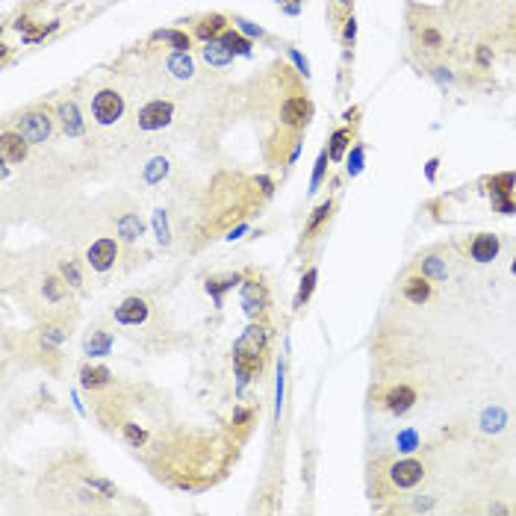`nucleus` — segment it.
<instances>
[{
	"instance_id": "24",
	"label": "nucleus",
	"mask_w": 516,
	"mask_h": 516,
	"mask_svg": "<svg viewBox=\"0 0 516 516\" xmlns=\"http://www.w3.org/2000/svg\"><path fill=\"white\" fill-rule=\"evenodd\" d=\"M153 39H160V41H169L171 48H178V50H189V36H186V32H178V30H160L157 36Z\"/></svg>"
},
{
	"instance_id": "23",
	"label": "nucleus",
	"mask_w": 516,
	"mask_h": 516,
	"mask_svg": "<svg viewBox=\"0 0 516 516\" xmlns=\"http://www.w3.org/2000/svg\"><path fill=\"white\" fill-rule=\"evenodd\" d=\"M118 233H122V239H127V242H136V239L142 236V222L136 216H122L118 218Z\"/></svg>"
},
{
	"instance_id": "21",
	"label": "nucleus",
	"mask_w": 516,
	"mask_h": 516,
	"mask_svg": "<svg viewBox=\"0 0 516 516\" xmlns=\"http://www.w3.org/2000/svg\"><path fill=\"white\" fill-rule=\"evenodd\" d=\"M239 283V274H227V278H213V280H207V292L213 295V301L222 307V295L230 289V287H236Z\"/></svg>"
},
{
	"instance_id": "36",
	"label": "nucleus",
	"mask_w": 516,
	"mask_h": 516,
	"mask_svg": "<svg viewBox=\"0 0 516 516\" xmlns=\"http://www.w3.org/2000/svg\"><path fill=\"white\" fill-rule=\"evenodd\" d=\"M360 169H363V148H354L351 151V157H348V174H357Z\"/></svg>"
},
{
	"instance_id": "29",
	"label": "nucleus",
	"mask_w": 516,
	"mask_h": 516,
	"mask_svg": "<svg viewBox=\"0 0 516 516\" xmlns=\"http://www.w3.org/2000/svg\"><path fill=\"white\" fill-rule=\"evenodd\" d=\"M169 174V162L166 160H151L148 162V169H145V178H148V183H160L162 178Z\"/></svg>"
},
{
	"instance_id": "6",
	"label": "nucleus",
	"mask_w": 516,
	"mask_h": 516,
	"mask_svg": "<svg viewBox=\"0 0 516 516\" xmlns=\"http://www.w3.org/2000/svg\"><path fill=\"white\" fill-rule=\"evenodd\" d=\"M118 260V242L115 239H97V242L89 245L86 251V262L95 269V271H109Z\"/></svg>"
},
{
	"instance_id": "39",
	"label": "nucleus",
	"mask_w": 516,
	"mask_h": 516,
	"mask_svg": "<svg viewBox=\"0 0 516 516\" xmlns=\"http://www.w3.org/2000/svg\"><path fill=\"white\" fill-rule=\"evenodd\" d=\"M354 30H357L354 27V18H348L345 21V41H354Z\"/></svg>"
},
{
	"instance_id": "11",
	"label": "nucleus",
	"mask_w": 516,
	"mask_h": 516,
	"mask_svg": "<svg viewBox=\"0 0 516 516\" xmlns=\"http://www.w3.org/2000/svg\"><path fill=\"white\" fill-rule=\"evenodd\" d=\"M401 295L410 304H425L428 298H431V280H428L425 274H413V278H408L401 283Z\"/></svg>"
},
{
	"instance_id": "13",
	"label": "nucleus",
	"mask_w": 516,
	"mask_h": 516,
	"mask_svg": "<svg viewBox=\"0 0 516 516\" xmlns=\"http://www.w3.org/2000/svg\"><path fill=\"white\" fill-rule=\"evenodd\" d=\"M233 59V50H230L222 39H213V41H204V62L207 65H216V68H224V65Z\"/></svg>"
},
{
	"instance_id": "9",
	"label": "nucleus",
	"mask_w": 516,
	"mask_h": 516,
	"mask_svg": "<svg viewBox=\"0 0 516 516\" xmlns=\"http://www.w3.org/2000/svg\"><path fill=\"white\" fill-rule=\"evenodd\" d=\"M501 248V239L496 233H478L475 239L469 242V257L475 262H493Z\"/></svg>"
},
{
	"instance_id": "34",
	"label": "nucleus",
	"mask_w": 516,
	"mask_h": 516,
	"mask_svg": "<svg viewBox=\"0 0 516 516\" xmlns=\"http://www.w3.org/2000/svg\"><path fill=\"white\" fill-rule=\"evenodd\" d=\"M62 278L68 280L74 289H80V287H83V278H80V271H77V266H74L71 260H68V262H62Z\"/></svg>"
},
{
	"instance_id": "22",
	"label": "nucleus",
	"mask_w": 516,
	"mask_h": 516,
	"mask_svg": "<svg viewBox=\"0 0 516 516\" xmlns=\"http://www.w3.org/2000/svg\"><path fill=\"white\" fill-rule=\"evenodd\" d=\"M68 327H65V325H57V322H53V325H45V327H41V345H45V348H53V345H62L65 343V339H68Z\"/></svg>"
},
{
	"instance_id": "20",
	"label": "nucleus",
	"mask_w": 516,
	"mask_h": 516,
	"mask_svg": "<svg viewBox=\"0 0 516 516\" xmlns=\"http://www.w3.org/2000/svg\"><path fill=\"white\" fill-rule=\"evenodd\" d=\"M331 213H334V201H325V204H319V207H316V210H313V216L310 218H307V227H304V236L307 239H310L313 233H316V230H319L325 222H327V218H331Z\"/></svg>"
},
{
	"instance_id": "16",
	"label": "nucleus",
	"mask_w": 516,
	"mask_h": 516,
	"mask_svg": "<svg viewBox=\"0 0 516 516\" xmlns=\"http://www.w3.org/2000/svg\"><path fill=\"white\" fill-rule=\"evenodd\" d=\"M59 122H62V130L68 136H80L83 133V122H80V113H77V106L71 101L59 104Z\"/></svg>"
},
{
	"instance_id": "43",
	"label": "nucleus",
	"mask_w": 516,
	"mask_h": 516,
	"mask_svg": "<svg viewBox=\"0 0 516 516\" xmlns=\"http://www.w3.org/2000/svg\"><path fill=\"white\" fill-rule=\"evenodd\" d=\"M336 3H339V6H343V9H348V0H336Z\"/></svg>"
},
{
	"instance_id": "40",
	"label": "nucleus",
	"mask_w": 516,
	"mask_h": 516,
	"mask_svg": "<svg viewBox=\"0 0 516 516\" xmlns=\"http://www.w3.org/2000/svg\"><path fill=\"white\" fill-rule=\"evenodd\" d=\"M289 53H292V59H295V62H298V68H301V71L307 74V59L301 57V53H298V50H289Z\"/></svg>"
},
{
	"instance_id": "33",
	"label": "nucleus",
	"mask_w": 516,
	"mask_h": 516,
	"mask_svg": "<svg viewBox=\"0 0 516 516\" xmlns=\"http://www.w3.org/2000/svg\"><path fill=\"white\" fill-rule=\"evenodd\" d=\"M153 227H157V239L162 245H169V222H166V213L157 210L153 213Z\"/></svg>"
},
{
	"instance_id": "10",
	"label": "nucleus",
	"mask_w": 516,
	"mask_h": 516,
	"mask_svg": "<svg viewBox=\"0 0 516 516\" xmlns=\"http://www.w3.org/2000/svg\"><path fill=\"white\" fill-rule=\"evenodd\" d=\"M413 401H416V392L408 387V383H399V387H392L387 395H383V404H387V410L395 413V416L408 413V410L413 408Z\"/></svg>"
},
{
	"instance_id": "17",
	"label": "nucleus",
	"mask_w": 516,
	"mask_h": 516,
	"mask_svg": "<svg viewBox=\"0 0 516 516\" xmlns=\"http://www.w3.org/2000/svg\"><path fill=\"white\" fill-rule=\"evenodd\" d=\"M169 71L178 77V80H189V77L195 74V65H192V59H189V50H178V53H171L169 57Z\"/></svg>"
},
{
	"instance_id": "44",
	"label": "nucleus",
	"mask_w": 516,
	"mask_h": 516,
	"mask_svg": "<svg viewBox=\"0 0 516 516\" xmlns=\"http://www.w3.org/2000/svg\"><path fill=\"white\" fill-rule=\"evenodd\" d=\"M278 3H287V0H278Z\"/></svg>"
},
{
	"instance_id": "12",
	"label": "nucleus",
	"mask_w": 516,
	"mask_h": 516,
	"mask_svg": "<svg viewBox=\"0 0 516 516\" xmlns=\"http://www.w3.org/2000/svg\"><path fill=\"white\" fill-rule=\"evenodd\" d=\"M262 304H266V289H262V283L257 280H245L242 287V307L248 316H257L262 310Z\"/></svg>"
},
{
	"instance_id": "41",
	"label": "nucleus",
	"mask_w": 516,
	"mask_h": 516,
	"mask_svg": "<svg viewBox=\"0 0 516 516\" xmlns=\"http://www.w3.org/2000/svg\"><path fill=\"white\" fill-rule=\"evenodd\" d=\"M245 419H251V413H248V410H236V416H233V422H245Z\"/></svg>"
},
{
	"instance_id": "14",
	"label": "nucleus",
	"mask_w": 516,
	"mask_h": 516,
	"mask_svg": "<svg viewBox=\"0 0 516 516\" xmlns=\"http://www.w3.org/2000/svg\"><path fill=\"white\" fill-rule=\"evenodd\" d=\"M27 145L30 142L21 136V133H3V142H0V148H3V160L12 162V160H24L27 157Z\"/></svg>"
},
{
	"instance_id": "7",
	"label": "nucleus",
	"mask_w": 516,
	"mask_h": 516,
	"mask_svg": "<svg viewBox=\"0 0 516 516\" xmlns=\"http://www.w3.org/2000/svg\"><path fill=\"white\" fill-rule=\"evenodd\" d=\"M148 313H151V304L148 298H139V295H130V298H124L122 304L115 307V322L118 325H142L148 319Z\"/></svg>"
},
{
	"instance_id": "18",
	"label": "nucleus",
	"mask_w": 516,
	"mask_h": 516,
	"mask_svg": "<svg viewBox=\"0 0 516 516\" xmlns=\"http://www.w3.org/2000/svg\"><path fill=\"white\" fill-rule=\"evenodd\" d=\"M109 369L104 366H83L80 369V381H83V387H89V390H97V387H106L109 383Z\"/></svg>"
},
{
	"instance_id": "35",
	"label": "nucleus",
	"mask_w": 516,
	"mask_h": 516,
	"mask_svg": "<svg viewBox=\"0 0 516 516\" xmlns=\"http://www.w3.org/2000/svg\"><path fill=\"white\" fill-rule=\"evenodd\" d=\"M327 151L325 153H319V160H316V171H313V183H310V192H316L319 189V183H322V178H325V166H327Z\"/></svg>"
},
{
	"instance_id": "8",
	"label": "nucleus",
	"mask_w": 516,
	"mask_h": 516,
	"mask_svg": "<svg viewBox=\"0 0 516 516\" xmlns=\"http://www.w3.org/2000/svg\"><path fill=\"white\" fill-rule=\"evenodd\" d=\"M310 115H313V106L307 97H289L280 109V122L292 130H304L307 122H310Z\"/></svg>"
},
{
	"instance_id": "38",
	"label": "nucleus",
	"mask_w": 516,
	"mask_h": 516,
	"mask_svg": "<svg viewBox=\"0 0 516 516\" xmlns=\"http://www.w3.org/2000/svg\"><path fill=\"white\" fill-rule=\"evenodd\" d=\"M236 24H239V30H242V32H248V36H260V27L257 24H251V21H242V18H236Z\"/></svg>"
},
{
	"instance_id": "42",
	"label": "nucleus",
	"mask_w": 516,
	"mask_h": 516,
	"mask_svg": "<svg viewBox=\"0 0 516 516\" xmlns=\"http://www.w3.org/2000/svg\"><path fill=\"white\" fill-rule=\"evenodd\" d=\"M510 274H513V278H516V257H513V262H510Z\"/></svg>"
},
{
	"instance_id": "28",
	"label": "nucleus",
	"mask_w": 516,
	"mask_h": 516,
	"mask_svg": "<svg viewBox=\"0 0 516 516\" xmlns=\"http://www.w3.org/2000/svg\"><path fill=\"white\" fill-rule=\"evenodd\" d=\"M316 278H319V271H316V269H310V271L304 274L301 289H298V298H295V307H304V304H307V298H310V292H313V287H316Z\"/></svg>"
},
{
	"instance_id": "26",
	"label": "nucleus",
	"mask_w": 516,
	"mask_h": 516,
	"mask_svg": "<svg viewBox=\"0 0 516 516\" xmlns=\"http://www.w3.org/2000/svg\"><path fill=\"white\" fill-rule=\"evenodd\" d=\"M222 41H224V45L233 50V53H242V57H248V53H251V41L242 39L239 32H222Z\"/></svg>"
},
{
	"instance_id": "2",
	"label": "nucleus",
	"mask_w": 516,
	"mask_h": 516,
	"mask_svg": "<svg viewBox=\"0 0 516 516\" xmlns=\"http://www.w3.org/2000/svg\"><path fill=\"white\" fill-rule=\"evenodd\" d=\"M124 113V97L115 89H101L92 101V115L97 124H115Z\"/></svg>"
},
{
	"instance_id": "37",
	"label": "nucleus",
	"mask_w": 516,
	"mask_h": 516,
	"mask_svg": "<svg viewBox=\"0 0 516 516\" xmlns=\"http://www.w3.org/2000/svg\"><path fill=\"white\" fill-rule=\"evenodd\" d=\"M124 434H127V440L133 443V446H139V443H145V431H139L136 425H124Z\"/></svg>"
},
{
	"instance_id": "1",
	"label": "nucleus",
	"mask_w": 516,
	"mask_h": 516,
	"mask_svg": "<svg viewBox=\"0 0 516 516\" xmlns=\"http://www.w3.org/2000/svg\"><path fill=\"white\" fill-rule=\"evenodd\" d=\"M50 130H53V122H50L48 113H41V109H30V113L21 115L18 124H15V133L24 136L30 145H39V142H45V139L50 136Z\"/></svg>"
},
{
	"instance_id": "5",
	"label": "nucleus",
	"mask_w": 516,
	"mask_h": 516,
	"mask_svg": "<svg viewBox=\"0 0 516 516\" xmlns=\"http://www.w3.org/2000/svg\"><path fill=\"white\" fill-rule=\"evenodd\" d=\"M269 343V331L262 325H251L245 327V334L236 339L233 345V357H262V348Z\"/></svg>"
},
{
	"instance_id": "31",
	"label": "nucleus",
	"mask_w": 516,
	"mask_h": 516,
	"mask_svg": "<svg viewBox=\"0 0 516 516\" xmlns=\"http://www.w3.org/2000/svg\"><path fill=\"white\" fill-rule=\"evenodd\" d=\"M395 446H399V452H416V448H419V434L401 431L399 437H395Z\"/></svg>"
},
{
	"instance_id": "27",
	"label": "nucleus",
	"mask_w": 516,
	"mask_h": 516,
	"mask_svg": "<svg viewBox=\"0 0 516 516\" xmlns=\"http://www.w3.org/2000/svg\"><path fill=\"white\" fill-rule=\"evenodd\" d=\"M422 274L428 280H443L446 278V266L437 257H425L422 260Z\"/></svg>"
},
{
	"instance_id": "3",
	"label": "nucleus",
	"mask_w": 516,
	"mask_h": 516,
	"mask_svg": "<svg viewBox=\"0 0 516 516\" xmlns=\"http://www.w3.org/2000/svg\"><path fill=\"white\" fill-rule=\"evenodd\" d=\"M387 478H390L392 487L410 490V487H416V484H419V481L425 478V466L419 464V460H410V457L392 460L390 469H387Z\"/></svg>"
},
{
	"instance_id": "19",
	"label": "nucleus",
	"mask_w": 516,
	"mask_h": 516,
	"mask_svg": "<svg viewBox=\"0 0 516 516\" xmlns=\"http://www.w3.org/2000/svg\"><path fill=\"white\" fill-rule=\"evenodd\" d=\"M109 348H113V336L104 331H92L89 339H86V354L89 357H104L109 354Z\"/></svg>"
},
{
	"instance_id": "32",
	"label": "nucleus",
	"mask_w": 516,
	"mask_h": 516,
	"mask_svg": "<svg viewBox=\"0 0 516 516\" xmlns=\"http://www.w3.org/2000/svg\"><path fill=\"white\" fill-rule=\"evenodd\" d=\"M422 45L428 48V50H440L443 48V36L437 32L434 27H425L422 30Z\"/></svg>"
},
{
	"instance_id": "4",
	"label": "nucleus",
	"mask_w": 516,
	"mask_h": 516,
	"mask_svg": "<svg viewBox=\"0 0 516 516\" xmlns=\"http://www.w3.org/2000/svg\"><path fill=\"white\" fill-rule=\"evenodd\" d=\"M171 115H174V106L169 101H151L139 109L136 124H139V130H160L171 122Z\"/></svg>"
},
{
	"instance_id": "30",
	"label": "nucleus",
	"mask_w": 516,
	"mask_h": 516,
	"mask_svg": "<svg viewBox=\"0 0 516 516\" xmlns=\"http://www.w3.org/2000/svg\"><path fill=\"white\" fill-rule=\"evenodd\" d=\"M65 287H68V283H62L59 278H48L45 280V295H48L50 301H62L65 295H68V289H65Z\"/></svg>"
},
{
	"instance_id": "15",
	"label": "nucleus",
	"mask_w": 516,
	"mask_h": 516,
	"mask_svg": "<svg viewBox=\"0 0 516 516\" xmlns=\"http://www.w3.org/2000/svg\"><path fill=\"white\" fill-rule=\"evenodd\" d=\"M224 27H227L224 15H207V18H201V24L195 27V36L204 39V41H213V39L222 36Z\"/></svg>"
},
{
	"instance_id": "25",
	"label": "nucleus",
	"mask_w": 516,
	"mask_h": 516,
	"mask_svg": "<svg viewBox=\"0 0 516 516\" xmlns=\"http://www.w3.org/2000/svg\"><path fill=\"white\" fill-rule=\"evenodd\" d=\"M348 139H351V130H336L334 139H331V151H327V157H331L334 162L343 160V151L348 148Z\"/></svg>"
}]
</instances>
